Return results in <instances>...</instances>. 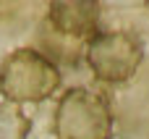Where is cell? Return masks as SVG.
Returning a JSON list of instances; mask_svg holds the SVG:
<instances>
[{"label": "cell", "mask_w": 149, "mask_h": 139, "mask_svg": "<svg viewBox=\"0 0 149 139\" xmlns=\"http://www.w3.org/2000/svg\"><path fill=\"white\" fill-rule=\"evenodd\" d=\"M60 81L58 63L34 47H18L0 63V95L13 105L45 102L58 92Z\"/></svg>", "instance_id": "1"}, {"label": "cell", "mask_w": 149, "mask_h": 139, "mask_svg": "<svg viewBox=\"0 0 149 139\" xmlns=\"http://www.w3.org/2000/svg\"><path fill=\"white\" fill-rule=\"evenodd\" d=\"M52 134L55 139H110L113 113L107 100L86 87H71L55 105Z\"/></svg>", "instance_id": "2"}, {"label": "cell", "mask_w": 149, "mask_h": 139, "mask_svg": "<svg viewBox=\"0 0 149 139\" xmlns=\"http://www.w3.org/2000/svg\"><path fill=\"white\" fill-rule=\"evenodd\" d=\"M84 58L100 81L123 84L139 71L144 60V39L128 29L97 32L86 39Z\"/></svg>", "instance_id": "3"}, {"label": "cell", "mask_w": 149, "mask_h": 139, "mask_svg": "<svg viewBox=\"0 0 149 139\" xmlns=\"http://www.w3.org/2000/svg\"><path fill=\"white\" fill-rule=\"evenodd\" d=\"M102 5L94 0H55L47 5V24L65 39H89L97 32Z\"/></svg>", "instance_id": "4"}, {"label": "cell", "mask_w": 149, "mask_h": 139, "mask_svg": "<svg viewBox=\"0 0 149 139\" xmlns=\"http://www.w3.org/2000/svg\"><path fill=\"white\" fill-rule=\"evenodd\" d=\"M31 118L21 110V105L0 102V139H29Z\"/></svg>", "instance_id": "5"}]
</instances>
